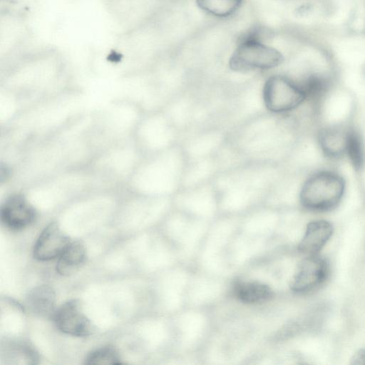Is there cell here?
<instances>
[{"label": "cell", "mask_w": 365, "mask_h": 365, "mask_svg": "<svg viewBox=\"0 0 365 365\" xmlns=\"http://www.w3.org/2000/svg\"><path fill=\"white\" fill-rule=\"evenodd\" d=\"M346 188V180L341 173L332 169L318 170L304 181L299 191V202L309 211H331L341 202Z\"/></svg>", "instance_id": "7a4b0ae2"}, {"label": "cell", "mask_w": 365, "mask_h": 365, "mask_svg": "<svg viewBox=\"0 0 365 365\" xmlns=\"http://www.w3.org/2000/svg\"><path fill=\"white\" fill-rule=\"evenodd\" d=\"M71 242L56 222H50L39 235L34 247V257L48 261L58 257Z\"/></svg>", "instance_id": "ba28073f"}, {"label": "cell", "mask_w": 365, "mask_h": 365, "mask_svg": "<svg viewBox=\"0 0 365 365\" xmlns=\"http://www.w3.org/2000/svg\"><path fill=\"white\" fill-rule=\"evenodd\" d=\"M26 302L31 313L46 319H53L57 309L55 290L48 284L31 289L26 296Z\"/></svg>", "instance_id": "8fae6325"}, {"label": "cell", "mask_w": 365, "mask_h": 365, "mask_svg": "<svg viewBox=\"0 0 365 365\" xmlns=\"http://www.w3.org/2000/svg\"><path fill=\"white\" fill-rule=\"evenodd\" d=\"M243 0H196L197 6L210 16L225 19L240 9Z\"/></svg>", "instance_id": "9a60e30c"}, {"label": "cell", "mask_w": 365, "mask_h": 365, "mask_svg": "<svg viewBox=\"0 0 365 365\" xmlns=\"http://www.w3.org/2000/svg\"><path fill=\"white\" fill-rule=\"evenodd\" d=\"M351 364L354 365H364L365 349H360L356 351L351 359Z\"/></svg>", "instance_id": "ac0fdd59"}, {"label": "cell", "mask_w": 365, "mask_h": 365, "mask_svg": "<svg viewBox=\"0 0 365 365\" xmlns=\"http://www.w3.org/2000/svg\"><path fill=\"white\" fill-rule=\"evenodd\" d=\"M0 216L4 225L12 230L27 227L34 222L36 210L24 192L10 194L4 201Z\"/></svg>", "instance_id": "52a82bcc"}, {"label": "cell", "mask_w": 365, "mask_h": 365, "mask_svg": "<svg viewBox=\"0 0 365 365\" xmlns=\"http://www.w3.org/2000/svg\"><path fill=\"white\" fill-rule=\"evenodd\" d=\"M140 151L132 137H129L99 149L87 165L98 182L114 188L117 184L125 185L140 160Z\"/></svg>", "instance_id": "6da1fadb"}, {"label": "cell", "mask_w": 365, "mask_h": 365, "mask_svg": "<svg viewBox=\"0 0 365 365\" xmlns=\"http://www.w3.org/2000/svg\"><path fill=\"white\" fill-rule=\"evenodd\" d=\"M348 123H336L321 127L317 140L324 156L331 160L346 158Z\"/></svg>", "instance_id": "9c48e42d"}, {"label": "cell", "mask_w": 365, "mask_h": 365, "mask_svg": "<svg viewBox=\"0 0 365 365\" xmlns=\"http://www.w3.org/2000/svg\"><path fill=\"white\" fill-rule=\"evenodd\" d=\"M284 61L282 53L265 43L257 31H252L238 41L230 61V68L237 72L266 71L280 66Z\"/></svg>", "instance_id": "3957f363"}, {"label": "cell", "mask_w": 365, "mask_h": 365, "mask_svg": "<svg viewBox=\"0 0 365 365\" xmlns=\"http://www.w3.org/2000/svg\"><path fill=\"white\" fill-rule=\"evenodd\" d=\"M329 267L324 257L308 255L302 259L292 279L291 289L297 293H307L322 285L328 278Z\"/></svg>", "instance_id": "5b68a950"}, {"label": "cell", "mask_w": 365, "mask_h": 365, "mask_svg": "<svg viewBox=\"0 0 365 365\" xmlns=\"http://www.w3.org/2000/svg\"><path fill=\"white\" fill-rule=\"evenodd\" d=\"M332 225L325 220L309 222L299 242L298 250L307 255H317L332 235Z\"/></svg>", "instance_id": "30bf717a"}, {"label": "cell", "mask_w": 365, "mask_h": 365, "mask_svg": "<svg viewBox=\"0 0 365 365\" xmlns=\"http://www.w3.org/2000/svg\"><path fill=\"white\" fill-rule=\"evenodd\" d=\"M118 349L112 345H106L92 351L85 359L86 364H120Z\"/></svg>", "instance_id": "2e32d148"}, {"label": "cell", "mask_w": 365, "mask_h": 365, "mask_svg": "<svg viewBox=\"0 0 365 365\" xmlns=\"http://www.w3.org/2000/svg\"><path fill=\"white\" fill-rule=\"evenodd\" d=\"M235 292L237 299L247 304L264 302L273 295L268 285L257 281L241 282L237 285Z\"/></svg>", "instance_id": "5bb4252c"}, {"label": "cell", "mask_w": 365, "mask_h": 365, "mask_svg": "<svg viewBox=\"0 0 365 365\" xmlns=\"http://www.w3.org/2000/svg\"><path fill=\"white\" fill-rule=\"evenodd\" d=\"M53 319L61 331L73 336H88L93 331V326L84 312L82 302L78 299H70L61 304Z\"/></svg>", "instance_id": "8992f818"}, {"label": "cell", "mask_w": 365, "mask_h": 365, "mask_svg": "<svg viewBox=\"0 0 365 365\" xmlns=\"http://www.w3.org/2000/svg\"><path fill=\"white\" fill-rule=\"evenodd\" d=\"M346 158L355 171L361 173L365 168V143L359 130L349 124L346 143Z\"/></svg>", "instance_id": "4fadbf2b"}, {"label": "cell", "mask_w": 365, "mask_h": 365, "mask_svg": "<svg viewBox=\"0 0 365 365\" xmlns=\"http://www.w3.org/2000/svg\"><path fill=\"white\" fill-rule=\"evenodd\" d=\"M87 258L83 242L81 240L71 242L58 257L56 271L62 276H71L83 267Z\"/></svg>", "instance_id": "7c38bea8"}, {"label": "cell", "mask_w": 365, "mask_h": 365, "mask_svg": "<svg viewBox=\"0 0 365 365\" xmlns=\"http://www.w3.org/2000/svg\"><path fill=\"white\" fill-rule=\"evenodd\" d=\"M8 355L9 359H24L27 364H36L38 359L37 353L29 344L24 341H14L9 346Z\"/></svg>", "instance_id": "e0dca14e"}, {"label": "cell", "mask_w": 365, "mask_h": 365, "mask_svg": "<svg viewBox=\"0 0 365 365\" xmlns=\"http://www.w3.org/2000/svg\"><path fill=\"white\" fill-rule=\"evenodd\" d=\"M263 100L266 108L274 113H285L295 110L306 101L299 83L282 75H273L265 81Z\"/></svg>", "instance_id": "277c9868"}]
</instances>
